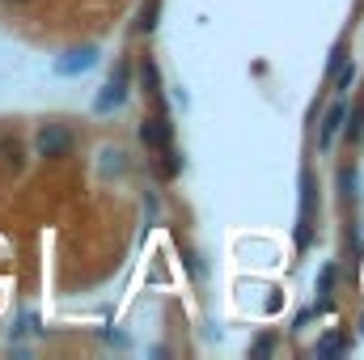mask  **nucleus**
<instances>
[{
    "mask_svg": "<svg viewBox=\"0 0 364 360\" xmlns=\"http://www.w3.org/2000/svg\"><path fill=\"white\" fill-rule=\"evenodd\" d=\"M140 140H144L149 149H170V119H166V115H157V119H144V127H140Z\"/></svg>",
    "mask_w": 364,
    "mask_h": 360,
    "instance_id": "obj_2",
    "label": "nucleus"
},
{
    "mask_svg": "<svg viewBox=\"0 0 364 360\" xmlns=\"http://www.w3.org/2000/svg\"><path fill=\"white\" fill-rule=\"evenodd\" d=\"M339 348H343V339H339V335H326V339H322V348H318V356H335Z\"/></svg>",
    "mask_w": 364,
    "mask_h": 360,
    "instance_id": "obj_7",
    "label": "nucleus"
},
{
    "mask_svg": "<svg viewBox=\"0 0 364 360\" xmlns=\"http://www.w3.org/2000/svg\"><path fill=\"white\" fill-rule=\"evenodd\" d=\"M93 64H97V47H81V51H68V60H60V73L77 77V73H90Z\"/></svg>",
    "mask_w": 364,
    "mask_h": 360,
    "instance_id": "obj_3",
    "label": "nucleus"
},
{
    "mask_svg": "<svg viewBox=\"0 0 364 360\" xmlns=\"http://www.w3.org/2000/svg\"><path fill=\"white\" fill-rule=\"evenodd\" d=\"M123 90H127V68H119V73L110 77L106 93L97 97V110H110V106H119V102H123Z\"/></svg>",
    "mask_w": 364,
    "mask_h": 360,
    "instance_id": "obj_4",
    "label": "nucleus"
},
{
    "mask_svg": "<svg viewBox=\"0 0 364 360\" xmlns=\"http://www.w3.org/2000/svg\"><path fill=\"white\" fill-rule=\"evenodd\" d=\"M343 115H348V110H343V102H339V106H331V115H326V123H322V149H331V144H335V132H339Z\"/></svg>",
    "mask_w": 364,
    "mask_h": 360,
    "instance_id": "obj_5",
    "label": "nucleus"
},
{
    "mask_svg": "<svg viewBox=\"0 0 364 360\" xmlns=\"http://www.w3.org/2000/svg\"><path fill=\"white\" fill-rule=\"evenodd\" d=\"M331 280H335V268H322V280H318V292H322V305H326V292H331Z\"/></svg>",
    "mask_w": 364,
    "mask_h": 360,
    "instance_id": "obj_8",
    "label": "nucleus"
},
{
    "mask_svg": "<svg viewBox=\"0 0 364 360\" xmlns=\"http://www.w3.org/2000/svg\"><path fill=\"white\" fill-rule=\"evenodd\" d=\"M0 162L9 170H21V144H17V136H0Z\"/></svg>",
    "mask_w": 364,
    "mask_h": 360,
    "instance_id": "obj_6",
    "label": "nucleus"
},
{
    "mask_svg": "<svg viewBox=\"0 0 364 360\" xmlns=\"http://www.w3.org/2000/svg\"><path fill=\"white\" fill-rule=\"evenodd\" d=\"M68 149H73V136H68V127H60V123H47L38 136H34V153L38 157H68Z\"/></svg>",
    "mask_w": 364,
    "mask_h": 360,
    "instance_id": "obj_1",
    "label": "nucleus"
},
{
    "mask_svg": "<svg viewBox=\"0 0 364 360\" xmlns=\"http://www.w3.org/2000/svg\"><path fill=\"white\" fill-rule=\"evenodd\" d=\"M352 81H356V68H339V90H352Z\"/></svg>",
    "mask_w": 364,
    "mask_h": 360,
    "instance_id": "obj_9",
    "label": "nucleus"
}]
</instances>
